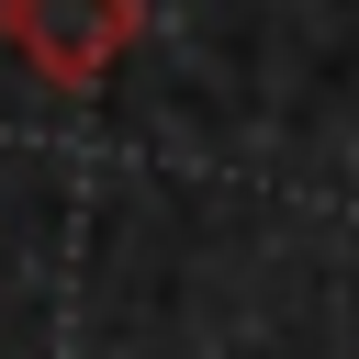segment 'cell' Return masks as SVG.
Wrapping results in <instances>:
<instances>
[{
  "label": "cell",
  "instance_id": "cell-1",
  "mask_svg": "<svg viewBox=\"0 0 359 359\" xmlns=\"http://www.w3.org/2000/svg\"><path fill=\"white\" fill-rule=\"evenodd\" d=\"M146 34V0H0V45L45 90H101Z\"/></svg>",
  "mask_w": 359,
  "mask_h": 359
}]
</instances>
